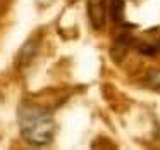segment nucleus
<instances>
[{
	"instance_id": "nucleus-3",
	"label": "nucleus",
	"mask_w": 160,
	"mask_h": 150,
	"mask_svg": "<svg viewBox=\"0 0 160 150\" xmlns=\"http://www.w3.org/2000/svg\"><path fill=\"white\" fill-rule=\"evenodd\" d=\"M110 16L114 19V23L117 24H122L124 23V4L122 0H114L110 5Z\"/></svg>"
},
{
	"instance_id": "nucleus-2",
	"label": "nucleus",
	"mask_w": 160,
	"mask_h": 150,
	"mask_svg": "<svg viewBox=\"0 0 160 150\" xmlns=\"http://www.w3.org/2000/svg\"><path fill=\"white\" fill-rule=\"evenodd\" d=\"M86 12L93 29L100 31L105 26V16H107V4L105 0H88Z\"/></svg>"
},
{
	"instance_id": "nucleus-1",
	"label": "nucleus",
	"mask_w": 160,
	"mask_h": 150,
	"mask_svg": "<svg viewBox=\"0 0 160 150\" xmlns=\"http://www.w3.org/2000/svg\"><path fill=\"white\" fill-rule=\"evenodd\" d=\"M22 138L31 145H48L55 135V121L48 111L36 105H22L18 112Z\"/></svg>"
}]
</instances>
